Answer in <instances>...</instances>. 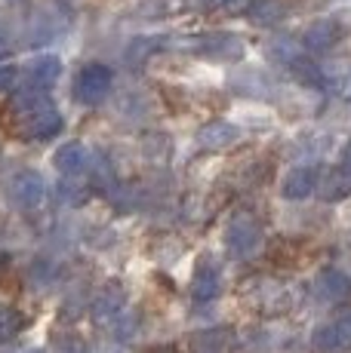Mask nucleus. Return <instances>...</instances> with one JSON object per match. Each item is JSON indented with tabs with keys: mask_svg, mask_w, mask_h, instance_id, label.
<instances>
[{
	"mask_svg": "<svg viewBox=\"0 0 351 353\" xmlns=\"http://www.w3.org/2000/svg\"><path fill=\"white\" fill-rule=\"evenodd\" d=\"M253 298H256V307L265 310V314H283L290 307V295L278 283H256Z\"/></svg>",
	"mask_w": 351,
	"mask_h": 353,
	"instance_id": "14",
	"label": "nucleus"
},
{
	"mask_svg": "<svg viewBox=\"0 0 351 353\" xmlns=\"http://www.w3.org/2000/svg\"><path fill=\"white\" fill-rule=\"evenodd\" d=\"M219 6H225L228 12H249L253 0H219Z\"/></svg>",
	"mask_w": 351,
	"mask_h": 353,
	"instance_id": "23",
	"label": "nucleus"
},
{
	"mask_svg": "<svg viewBox=\"0 0 351 353\" xmlns=\"http://www.w3.org/2000/svg\"><path fill=\"white\" fill-rule=\"evenodd\" d=\"M339 166H342V169H345V172L351 175V141L345 145V151H342V157H339Z\"/></svg>",
	"mask_w": 351,
	"mask_h": 353,
	"instance_id": "24",
	"label": "nucleus"
},
{
	"mask_svg": "<svg viewBox=\"0 0 351 353\" xmlns=\"http://www.w3.org/2000/svg\"><path fill=\"white\" fill-rule=\"evenodd\" d=\"M249 16H253L256 25H274V22H281L283 6L278 3V0H253Z\"/></svg>",
	"mask_w": 351,
	"mask_h": 353,
	"instance_id": "17",
	"label": "nucleus"
},
{
	"mask_svg": "<svg viewBox=\"0 0 351 353\" xmlns=\"http://www.w3.org/2000/svg\"><path fill=\"white\" fill-rule=\"evenodd\" d=\"M10 200L16 203L22 212H37L40 206L46 203V181L44 175L37 172H19L16 179L10 181Z\"/></svg>",
	"mask_w": 351,
	"mask_h": 353,
	"instance_id": "3",
	"label": "nucleus"
},
{
	"mask_svg": "<svg viewBox=\"0 0 351 353\" xmlns=\"http://www.w3.org/2000/svg\"><path fill=\"white\" fill-rule=\"evenodd\" d=\"M323 86H330V90L336 92V96L342 99H351V71H342V74H323Z\"/></svg>",
	"mask_w": 351,
	"mask_h": 353,
	"instance_id": "19",
	"label": "nucleus"
},
{
	"mask_svg": "<svg viewBox=\"0 0 351 353\" xmlns=\"http://www.w3.org/2000/svg\"><path fill=\"white\" fill-rule=\"evenodd\" d=\"M198 50L207 59H240L244 56V43L234 34H210V37L198 40Z\"/></svg>",
	"mask_w": 351,
	"mask_h": 353,
	"instance_id": "11",
	"label": "nucleus"
},
{
	"mask_svg": "<svg viewBox=\"0 0 351 353\" xmlns=\"http://www.w3.org/2000/svg\"><path fill=\"white\" fill-rule=\"evenodd\" d=\"M222 292V268L216 258H200L194 268V280H191V295L194 301H213Z\"/></svg>",
	"mask_w": 351,
	"mask_h": 353,
	"instance_id": "6",
	"label": "nucleus"
},
{
	"mask_svg": "<svg viewBox=\"0 0 351 353\" xmlns=\"http://www.w3.org/2000/svg\"><path fill=\"white\" fill-rule=\"evenodd\" d=\"M124 304H126V292L120 289L117 283H111V286H105L96 295V301H93V316H96V320H114V316H120Z\"/></svg>",
	"mask_w": 351,
	"mask_h": 353,
	"instance_id": "13",
	"label": "nucleus"
},
{
	"mask_svg": "<svg viewBox=\"0 0 351 353\" xmlns=\"http://www.w3.org/2000/svg\"><path fill=\"white\" fill-rule=\"evenodd\" d=\"M314 292L323 298V301L339 304V301H345V298L351 295V280L342 274V270L323 268L321 274H317V280H314Z\"/></svg>",
	"mask_w": 351,
	"mask_h": 353,
	"instance_id": "10",
	"label": "nucleus"
},
{
	"mask_svg": "<svg viewBox=\"0 0 351 353\" xmlns=\"http://www.w3.org/2000/svg\"><path fill=\"white\" fill-rule=\"evenodd\" d=\"M56 166L62 169L65 175H77L90 166V151H86L80 141H68L56 151Z\"/></svg>",
	"mask_w": 351,
	"mask_h": 353,
	"instance_id": "15",
	"label": "nucleus"
},
{
	"mask_svg": "<svg viewBox=\"0 0 351 353\" xmlns=\"http://www.w3.org/2000/svg\"><path fill=\"white\" fill-rule=\"evenodd\" d=\"M59 196H62V203H68V206H80V203L90 196V188L77 185V181H62V188H59Z\"/></svg>",
	"mask_w": 351,
	"mask_h": 353,
	"instance_id": "18",
	"label": "nucleus"
},
{
	"mask_svg": "<svg viewBox=\"0 0 351 353\" xmlns=\"http://www.w3.org/2000/svg\"><path fill=\"white\" fill-rule=\"evenodd\" d=\"M148 353H176V350H170V347H154V350H148Z\"/></svg>",
	"mask_w": 351,
	"mask_h": 353,
	"instance_id": "25",
	"label": "nucleus"
},
{
	"mask_svg": "<svg viewBox=\"0 0 351 353\" xmlns=\"http://www.w3.org/2000/svg\"><path fill=\"white\" fill-rule=\"evenodd\" d=\"M240 139V129L225 123V120H213L198 132V145L204 151H225V148H234Z\"/></svg>",
	"mask_w": 351,
	"mask_h": 353,
	"instance_id": "9",
	"label": "nucleus"
},
{
	"mask_svg": "<svg viewBox=\"0 0 351 353\" xmlns=\"http://www.w3.org/2000/svg\"><path fill=\"white\" fill-rule=\"evenodd\" d=\"M56 353H90V350H86V344L80 341V338H74V335H59Z\"/></svg>",
	"mask_w": 351,
	"mask_h": 353,
	"instance_id": "21",
	"label": "nucleus"
},
{
	"mask_svg": "<svg viewBox=\"0 0 351 353\" xmlns=\"http://www.w3.org/2000/svg\"><path fill=\"white\" fill-rule=\"evenodd\" d=\"M111 80L114 77L105 65H99V62L84 65L77 71V77H74V99H77L80 105H99V101H105L108 92H111Z\"/></svg>",
	"mask_w": 351,
	"mask_h": 353,
	"instance_id": "2",
	"label": "nucleus"
},
{
	"mask_svg": "<svg viewBox=\"0 0 351 353\" xmlns=\"http://www.w3.org/2000/svg\"><path fill=\"white\" fill-rule=\"evenodd\" d=\"M342 40V25L336 19H317L305 28V50L312 52H330Z\"/></svg>",
	"mask_w": 351,
	"mask_h": 353,
	"instance_id": "8",
	"label": "nucleus"
},
{
	"mask_svg": "<svg viewBox=\"0 0 351 353\" xmlns=\"http://www.w3.org/2000/svg\"><path fill=\"white\" fill-rule=\"evenodd\" d=\"M0 126L19 141H44L59 135L62 129V114L46 96V90H19L16 96L0 111Z\"/></svg>",
	"mask_w": 351,
	"mask_h": 353,
	"instance_id": "1",
	"label": "nucleus"
},
{
	"mask_svg": "<svg viewBox=\"0 0 351 353\" xmlns=\"http://www.w3.org/2000/svg\"><path fill=\"white\" fill-rule=\"evenodd\" d=\"M16 77H19V71L12 65H0V92L12 90V86H16Z\"/></svg>",
	"mask_w": 351,
	"mask_h": 353,
	"instance_id": "22",
	"label": "nucleus"
},
{
	"mask_svg": "<svg viewBox=\"0 0 351 353\" xmlns=\"http://www.w3.org/2000/svg\"><path fill=\"white\" fill-rule=\"evenodd\" d=\"M312 350L314 353H345V350H351V314L321 325V329L312 335Z\"/></svg>",
	"mask_w": 351,
	"mask_h": 353,
	"instance_id": "4",
	"label": "nucleus"
},
{
	"mask_svg": "<svg viewBox=\"0 0 351 353\" xmlns=\"http://www.w3.org/2000/svg\"><path fill=\"white\" fill-rule=\"evenodd\" d=\"M348 194H351V175L342 166H336L333 172L321 181V196L333 203V200H345Z\"/></svg>",
	"mask_w": 351,
	"mask_h": 353,
	"instance_id": "16",
	"label": "nucleus"
},
{
	"mask_svg": "<svg viewBox=\"0 0 351 353\" xmlns=\"http://www.w3.org/2000/svg\"><path fill=\"white\" fill-rule=\"evenodd\" d=\"M59 74H62V62H59L56 56H37L28 62V68H25L28 86H35V90H50V86L59 80Z\"/></svg>",
	"mask_w": 351,
	"mask_h": 353,
	"instance_id": "12",
	"label": "nucleus"
},
{
	"mask_svg": "<svg viewBox=\"0 0 351 353\" xmlns=\"http://www.w3.org/2000/svg\"><path fill=\"white\" fill-rule=\"evenodd\" d=\"M22 329V316L12 307H0V338H12Z\"/></svg>",
	"mask_w": 351,
	"mask_h": 353,
	"instance_id": "20",
	"label": "nucleus"
},
{
	"mask_svg": "<svg viewBox=\"0 0 351 353\" xmlns=\"http://www.w3.org/2000/svg\"><path fill=\"white\" fill-rule=\"evenodd\" d=\"M314 188H321V169L317 166H299L293 172L283 175V185H281V194L287 200H305L312 196Z\"/></svg>",
	"mask_w": 351,
	"mask_h": 353,
	"instance_id": "7",
	"label": "nucleus"
},
{
	"mask_svg": "<svg viewBox=\"0 0 351 353\" xmlns=\"http://www.w3.org/2000/svg\"><path fill=\"white\" fill-rule=\"evenodd\" d=\"M225 243H228V252L238 255V258H247L259 249L262 243V230L253 219H234L225 230Z\"/></svg>",
	"mask_w": 351,
	"mask_h": 353,
	"instance_id": "5",
	"label": "nucleus"
},
{
	"mask_svg": "<svg viewBox=\"0 0 351 353\" xmlns=\"http://www.w3.org/2000/svg\"><path fill=\"white\" fill-rule=\"evenodd\" d=\"M0 56H6V43H3V40H0Z\"/></svg>",
	"mask_w": 351,
	"mask_h": 353,
	"instance_id": "26",
	"label": "nucleus"
}]
</instances>
